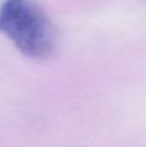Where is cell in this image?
<instances>
[{
	"mask_svg": "<svg viewBox=\"0 0 146 147\" xmlns=\"http://www.w3.org/2000/svg\"><path fill=\"white\" fill-rule=\"evenodd\" d=\"M0 32L30 58H47L57 44L56 26L34 0H5L0 5Z\"/></svg>",
	"mask_w": 146,
	"mask_h": 147,
	"instance_id": "6da1fadb",
	"label": "cell"
}]
</instances>
